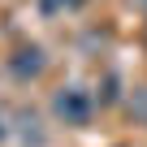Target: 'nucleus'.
<instances>
[{"instance_id":"1","label":"nucleus","mask_w":147,"mask_h":147,"mask_svg":"<svg viewBox=\"0 0 147 147\" xmlns=\"http://www.w3.org/2000/svg\"><path fill=\"white\" fill-rule=\"evenodd\" d=\"M52 113H56V121L82 130V125L95 117V95H91L87 87H61V91L52 95Z\"/></svg>"},{"instance_id":"2","label":"nucleus","mask_w":147,"mask_h":147,"mask_svg":"<svg viewBox=\"0 0 147 147\" xmlns=\"http://www.w3.org/2000/svg\"><path fill=\"white\" fill-rule=\"evenodd\" d=\"M43 65H48V56H43V48H39V43H18V48H13V56H9V74H13L18 82L39 78Z\"/></svg>"},{"instance_id":"3","label":"nucleus","mask_w":147,"mask_h":147,"mask_svg":"<svg viewBox=\"0 0 147 147\" xmlns=\"http://www.w3.org/2000/svg\"><path fill=\"white\" fill-rule=\"evenodd\" d=\"M87 0H39V13L43 18H61V13H78Z\"/></svg>"},{"instance_id":"4","label":"nucleus","mask_w":147,"mask_h":147,"mask_svg":"<svg viewBox=\"0 0 147 147\" xmlns=\"http://www.w3.org/2000/svg\"><path fill=\"white\" fill-rule=\"evenodd\" d=\"M9 138V125H5V113H0V143Z\"/></svg>"},{"instance_id":"5","label":"nucleus","mask_w":147,"mask_h":147,"mask_svg":"<svg viewBox=\"0 0 147 147\" xmlns=\"http://www.w3.org/2000/svg\"><path fill=\"white\" fill-rule=\"evenodd\" d=\"M143 9H147V0H143Z\"/></svg>"}]
</instances>
